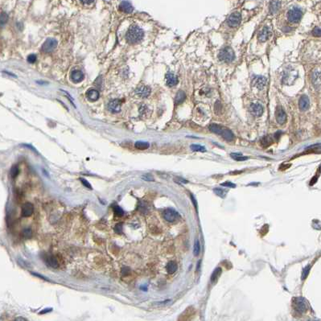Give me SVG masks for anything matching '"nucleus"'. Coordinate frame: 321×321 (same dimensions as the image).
I'll return each instance as SVG.
<instances>
[{"mask_svg":"<svg viewBox=\"0 0 321 321\" xmlns=\"http://www.w3.org/2000/svg\"><path fill=\"white\" fill-rule=\"evenodd\" d=\"M178 79L176 76L172 73H168L166 74V84L169 87H173L177 85Z\"/></svg>","mask_w":321,"mask_h":321,"instance_id":"obj_16","label":"nucleus"},{"mask_svg":"<svg viewBox=\"0 0 321 321\" xmlns=\"http://www.w3.org/2000/svg\"><path fill=\"white\" fill-rule=\"evenodd\" d=\"M47 263L52 267L53 268H56L58 267V262L57 260L56 259L55 257L53 256H48L47 258Z\"/></svg>","mask_w":321,"mask_h":321,"instance_id":"obj_28","label":"nucleus"},{"mask_svg":"<svg viewBox=\"0 0 321 321\" xmlns=\"http://www.w3.org/2000/svg\"><path fill=\"white\" fill-rule=\"evenodd\" d=\"M270 35H271V31H270V28L267 27V26H265L259 32L258 38H259V40L260 42H265L270 38Z\"/></svg>","mask_w":321,"mask_h":321,"instance_id":"obj_11","label":"nucleus"},{"mask_svg":"<svg viewBox=\"0 0 321 321\" xmlns=\"http://www.w3.org/2000/svg\"><path fill=\"white\" fill-rule=\"evenodd\" d=\"M81 1L84 4H90L92 3H94V0H81Z\"/></svg>","mask_w":321,"mask_h":321,"instance_id":"obj_48","label":"nucleus"},{"mask_svg":"<svg viewBox=\"0 0 321 321\" xmlns=\"http://www.w3.org/2000/svg\"><path fill=\"white\" fill-rule=\"evenodd\" d=\"M113 209H114V213H115L116 215L119 216H122L123 215V213H124V212H123V210H122V208L119 207L118 205H114V206H113Z\"/></svg>","mask_w":321,"mask_h":321,"instance_id":"obj_35","label":"nucleus"},{"mask_svg":"<svg viewBox=\"0 0 321 321\" xmlns=\"http://www.w3.org/2000/svg\"><path fill=\"white\" fill-rule=\"evenodd\" d=\"M121 274L123 275V276H126V275H128L130 273V270L127 268V267H123L122 269H121Z\"/></svg>","mask_w":321,"mask_h":321,"instance_id":"obj_45","label":"nucleus"},{"mask_svg":"<svg viewBox=\"0 0 321 321\" xmlns=\"http://www.w3.org/2000/svg\"><path fill=\"white\" fill-rule=\"evenodd\" d=\"M242 21V16L239 12H236L232 13L231 15L229 16V17L228 18L227 24L229 27L231 28H236L238 27L240 23Z\"/></svg>","mask_w":321,"mask_h":321,"instance_id":"obj_7","label":"nucleus"},{"mask_svg":"<svg viewBox=\"0 0 321 321\" xmlns=\"http://www.w3.org/2000/svg\"><path fill=\"white\" fill-rule=\"evenodd\" d=\"M303 13L299 8L294 7L287 12V20L291 24H297L301 20Z\"/></svg>","mask_w":321,"mask_h":321,"instance_id":"obj_4","label":"nucleus"},{"mask_svg":"<svg viewBox=\"0 0 321 321\" xmlns=\"http://www.w3.org/2000/svg\"><path fill=\"white\" fill-rule=\"evenodd\" d=\"M52 311V308H46V310H43V311H40L39 314H45L47 313V312H48V311Z\"/></svg>","mask_w":321,"mask_h":321,"instance_id":"obj_49","label":"nucleus"},{"mask_svg":"<svg viewBox=\"0 0 321 321\" xmlns=\"http://www.w3.org/2000/svg\"><path fill=\"white\" fill-rule=\"evenodd\" d=\"M275 117H276L277 121L281 125L284 124L286 121V114L285 113V110H283L281 106L277 107L276 112H275Z\"/></svg>","mask_w":321,"mask_h":321,"instance_id":"obj_9","label":"nucleus"},{"mask_svg":"<svg viewBox=\"0 0 321 321\" xmlns=\"http://www.w3.org/2000/svg\"><path fill=\"white\" fill-rule=\"evenodd\" d=\"M8 21V16L7 13L2 12L0 14V26H3L7 23Z\"/></svg>","mask_w":321,"mask_h":321,"instance_id":"obj_32","label":"nucleus"},{"mask_svg":"<svg viewBox=\"0 0 321 321\" xmlns=\"http://www.w3.org/2000/svg\"><path fill=\"white\" fill-rule=\"evenodd\" d=\"M310 266H307L306 267H304L303 268V272H302V279L303 280V279H305L307 276H308V274H309V272H310Z\"/></svg>","mask_w":321,"mask_h":321,"instance_id":"obj_36","label":"nucleus"},{"mask_svg":"<svg viewBox=\"0 0 321 321\" xmlns=\"http://www.w3.org/2000/svg\"><path fill=\"white\" fill-rule=\"evenodd\" d=\"M135 93L141 98H147L151 94V89L148 86H139L136 89Z\"/></svg>","mask_w":321,"mask_h":321,"instance_id":"obj_17","label":"nucleus"},{"mask_svg":"<svg viewBox=\"0 0 321 321\" xmlns=\"http://www.w3.org/2000/svg\"><path fill=\"white\" fill-rule=\"evenodd\" d=\"M27 60H28V61L29 63H35L36 61V60H37V57H36V56L35 54H31V55L28 56Z\"/></svg>","mask_w":321,"mask_h":321,"instance_id":"obj_40","label":"nucleus"},{"mask_svg":"<svg viewBox=\"0 0 321 321\" xmlns=\"http://www.w3.org/2000/svg\"><path fill=\"white\" fill-rule=\"evenodd\" d=\"M114 230H115V232L117 233H121V232H122V225H121V224H117V225H116L115 227H114Z\"/></svg>","mask_w":321,"mask_h":321,"instance_id":"obj_43","label":"nucleus"},{"mask_svg":"<svg viewBox=\"0 0 321 321\" xmlns=\"http://www.w3.org/2000/svg\"><path fill=\"white\" fill-rule=\"evenodd\" d=\"M23 235H24V238H29L31 237V230L30 229H25L23 231Z\"/></svg>","mask_w":321,"mask_h":321,"instance_id":"obj_38","label":"nucleus"},{"mask_svg":"<svg viewBox=\"0 0 321 321\" xmlns=\"http://www.w3.org/2000/svg\"><path fill=\"white\" fill-rule=\"evenodd\" d=\"M10 174H11V176H12V178H16V176H18V174H19V167L17 165H14L12 168H11Z\"/></svg>","mask_w":321,"mask_h":321,"instance_id":"obj_33","label":"nucleus"},{"mask_svg":"<svg viewBox=\"0 0 321 321\" xmlns=\"http://www.w3.org/2000/svg\"><path fill=\"white\" fill-rule=\"evenodd\" d=\"M218 57H219L220 60L221 61L231 62L235 59V53L231 47L226 46L220 51Z\"/></svg>","mask_w":321,"mask_h":321,"instance_id":"obj_3","label":"nucleus"},{"mask_svg":"<svg viewBox=\"0 0 321 321\" xmlns=\"http://www.w3.org/2000/svg\"><path fill=\"white\" fill-rule=\"evenodd\" d=\"M166 268H167V271H168V274H172L176 272V270H177V269H178V266H177V264H176L175 262L171 261V262H169V263H168V265H167V266H166Z\"/></svg>","mask_w":321,"mask_h":321,"instance_id":"obj_24","label":"nucleus"},{"mask_svg":"<svg viewBox=\"0 0 321 321\" xmlns=\"http://www.w3.org/2000/svg\"><path fill=\"white\" fill-rule=\"evenodd\" d=\"M312 35H315V36H317V37H320V36L321 35L320 28H314V30L312 31Z\"/></svg>","mask_w":321,"mask_h":321,"instance_id":"obj_41","label":"nucleus"},{"mask_svg":"<svg viewBox=\"0 0 321 321\" xmlns=\"http://www.w3.org/2000/svg\"><path fill=\"white\" fill-rule=\"evenodd\" d=\"M272 143V139L270 136H265L261 139V144L263 147H268Z\"/></svg>","mask_w":321,"mask_h":321,"instance_id":"obj_31","label":"nucleus"},{"mask_svg":"<svg viewBox=\"0 0 321 321\" xmlns=\"http://www.w3.org/2000/svg\"><path fill=\"white\" fill-rule=\"evenodd\" d=\"M191 200H192V204H193V205L195 206L196 209L197 210V201H196V198H195V196H193L192 194H191Z\"/></svg>","mask_w":321,"mask_h":321,"instance_id":"obj_46","label":"nucleus"},{"mask_svg":"<svg viewBox=\"0 0 321 321\" xmlns=\"http://www.w3.org/2000/svg\"><path fill=\"white\" fill-rule=\"evenodd\" d=\"M280 8V3L278 2V0H273L270 5V12L272 14H274L278 12Z\"/></svg>","mask_w":321,"mask_h":321,"instance_id":"obj_25","label":"nucleus"},{"mask_svg":"<svg viewBox=\"0 0 321 321\" xmlns=\"http://www.w3.org/2000/svg\"><path fill=\"white\" fill-rule=\"evenodd\" d=\"M80 180H81V182L82 183L83 185H84L85 187H86V188H90V189H92L91 184H90L86 180H85V179H83V178H81V179H80Z\"/></svg>","mask_w":321,"mask_h":321,"instance_id":"obj_42","label":"nucleus"},{"mask_svg":"<svg viewBox=\"0 0 321 321\" xmlns=\"http://www.w3.org/2000/svg\"><path fill=\"white\" fill-rule=\"evenodd\" d=\"M143 179L144 180H146V181H153L154 180V178H153L152 176H151L150 174H147V175H144V176L142 177Z\"/></svg>","mask_w":321,"mask_h":321,"instance_id":"obj_44","label":"nucleus"},{"mask_svg":"<svg viewBox=\"0 0 321 321\" xmlns=\"http://www.w3.org/2000/svg\"><path fill=\"white\" fill-rule=\"evenodd\" d=\"M193 254L194 255L197 257L199 256L200 254V241L196 238L195 240V243H194V246H193Z\"/></svg>","mask_w":321,"mask_h":321,"instance_id":"obj_27","label":"nucleus"},{"mask_svg":"<svg viewBox=\"0 0 321 321\" xmlns=\"http://www.w3.org/2000/svg\"><path fill=\"white\" fill-rule=\"evenodd\" d=\"M199 266H200V262H198V263H197V268H196L197 271L199 270Z\"/></svg>","mask_w":321,"mask_h":321,"instance_id":"obj_51","label":"nucleus"},{"mask_svg":"<svg viewBox=\"0 0 321 321\" xmlns=\"http://www.w3.org/2000/svg\"><path fill=\"white\" fill-rule=\"evenodd\" d=\"M311 81H312V84L314 85L315 88L317 89L318 90H320V71L314 72L313 74L311 76Z\"/></svg>","mask_w":321,"mask_h":321,"instance_id":"obj_19","label":"nucleus"},{"mask_svg":"<svg viewBox=\"0 0 321 321\" xmlns=\"http://www.w3.org/2000/svg\"><path fill=\"white\" fill-rule=\"evenodd\" d=\"M119 9L121 10V12H125V13H131V12H133L134 10L132 5L129 2H126V1H123V2L120 4Z\"/></svg>","mask_w":321,"mask_h":321,"instance_id":"obj_20","label":"nucleus"},{"mask_svg":"<svg viewBox=\"0 0 321 321\" xmlns=\"http://www.w3.org/2000/svg\"><path fill=\"white\" fill-rule=\"evenodd\" d=\"M108 109L112 113H118L121 110V102L118 99L111 100L108 104Z\"/></svg>","mask_w":321,"mask_h":321,"instance_id":"obj_13","label":"nucleus"},{"mask_svg":"<svg viewBox=\"0 0 321 321\" xmlns=\"http://www.w3.org/2000/svg\"><path fill=\"white\" fill-rule=\"evenodd\" d=\"M70 78L73 82H81L84 79V73L81 70H73L71 73Z\"/></svg>","mask_w":321,"mask_h":321,"instance_id":"obj_18","label":"nucleus"},{"mask_svg":"<svg viewBox=\"0 0 321 321\" xmlns=\"http://www.w3.org/2000/svg\"><path fill=\"white\" fill-rule=\"evenodd\" d=\"M208 128H209V130L211 132L222 136L227 141L230 142L233 141L234 139V134H233V133L230 130L228 129L226 127H224L222 126L213 123V124L209 125Z\"/></svg>","mask_w":321,"mask_h":321,"instance_id":"obj_2","label":"nucleus"},{"mask_svg":"<svg viewBox=\"0 0 321 321\" xmlns=\"http://www.w3.org/2000/svg\"><path fill=\"white\" fill-rule=\"evenodd\" d=\"M250 110L251 114L256 116V117L262 116L263 114V111H264L263 106L259 103H252L250 105Z\"/></svg>","mask_w":321,"mask_h":321,"instance_id":"obj_10","label":"nucleus"},{"mask_svg":"<svg viewBox=\"0 0 321 321\" xmlns=\"http://www.w3.org/2000/svg\"><path fill=\"white\" fill-rule=\"evenodd\" d=\"M221 109H222V106H221V102H220L219 100H217V101L216 102L215 105H214V110H215L216 114H221Z\"/></svg>","mask_w":321,"mask_h":321,"instance_id":"obj_34","label":"nucleus"},{"mask_svg":"<svg viewBox=\"0 0 321 321\" xmlns=\"http://www.w3.org/2000/svg\"><path fill=\"white\" fill-rule=\"evenodd\" d=\"M100 97V94L97 90H90L87 92V98H89V100H90L91 102H94V101H97L98 98Z\"/></svg>","mask_w":321,"mask_h":321,"instance_id":"obj_21","label":"nucleus"},{"mask_svg":"<svg viewBox=\"0 0 321 321\" xmlns=\"http://www.w3.org/2000/svg\"><path fill=\"white\" fill-rule=\"evenodd\" d=\"M190 148L193 151H199V152H205L206 151V148L204 147V146L198 145V144H192L190 146Z\"/></svg>","mask_w":321,"mask_h":321,"instance_id":"obj_30","label":"nucleus"},{"mask_svg":"<svg viewBox=\"0 0 321 321\" xmlns=\"http://www.w3.org/2000/svg\"><path fill=\"white\" fill-rule=\"evenodd\" d=\"M164 218L168 222H174L180 218V214L173 208H167L164 212Z\"/></svg>","mask_w":321,"mask_h":321,"instance_id":"obj_6","label":"nucleus"},{"mask_svg":"<svg viewBox=\"0 0 321 321\" xmlns=\"http://www.w3.org/2000/svg\"><path fill=\"white\" fill-rule=\"evenodd\" d=\"M56 46H57V41L53 38H48L43 43L41 47V50L45 53H49L53 51Z\"/></svg>","mask_w":321,"mask_h":321,"instance_id":"obj_5","label":"nucleus"},{"mask_svg":"<svg viewBox=\"0 0 321 321\" xmlns=\"http://www.w3.org/2000/svg\"><path fill=\"white\" fill-rule=\"evenodd\" d=\"M230 155L236 161H246L249 159L248 157L242 155L241 153H232L230 154Z\"/></svg>","mask_w":321,"mask_h":321,"instance_id":"obj_26","label":"nucleus"},{"mask_svg":"<svg viewBox=\"0 0 321 321\" xmlns=\"http://www.w3.org/2000/svg\"><path fill=\"white\" fill-rule=\"evenodd\" d=\"M186 99V94L185 92L183 90H180L178 91V93L176 94V98H175V104L176 105H180L182 102H184Z\"/></svg>","mask_w":321,"mask_h":321,"instance_id":"obj_22","label":"nucleus"},{"mask_svg":"<svg viewBox=\"0 0 321 321\" xmlns=\"http://www.w3.org/2000/svg\"><path fill=\"white\" fill-rule=\"evenodd\" d=\"M34 212V206L31 203H25L22 207V216L24 217H28L33 213Z\"/></svg>","mask_w":321,"mask_h":321,"instance_id":"obj_15","label":"nucleus"},{"mask_svg":"<svg viewBox=\"0 0 321 321\" xmlns=\"http://www.w3.org/2000/svg\"><path fill=\"white\" fill-rule=\"evenodd\" d=\"M221 186H224V187H227V188H236V184H233V183H232V182H225V183H222V184H221Z\"/></svg>","mask_w":321,"mask_h":321,"instance_id":"obj_39","label":"nucleus"},{"mask_svg":"<svg viewBox=\"0 0 321 321\" xmlns=\"http://www.w3.org/2000/svg\"><path fill=\"white\" fill-rule=\"evenodd\" d=\"M253 85L259 90H263L266 85V78L265 77H263V76L255 77L253 80Z\"/></svg>","mask_w":321,"mask_h":321,"instance_id":"obj_12","label":"nucleus"},{"mask_svg":"<svg viewBox=\"0 0 321 321\" xmlns=\"http://www.w3.org/2000/svg\"><path fill=\"white\" fill-rule=\"evenodd\" d=\"M317 179H318L317 176H314L313 178L311 179V181L310 182V185H311V186H312V185H313L315 183H316V181H317Z\"/></svg>","mask_w":321,"mask_h":321,"instance_id":"obj_47","label":"nucleus"},{"mask_svg":"<svg viewBox=\"0 0 321 321\" xmlns=\"http://www.w3.org/2000/svg\"><path fill=\"white\" fill-rule=\"evenodd\" d=\"M213 191H214V192H215L217 196H221V197H224L225 195V192H226L225 190H223V189H221V188H214Z\"/></svg>","mask_w":321,"mask_h":321,"instance_id":"obj_37","label":"nucleus"},{"mask_svg":"<svg viewBox=\"0 0 321 321\" xmlns=\"http://www.w3.org/2000/svg\"><path fill=\"white\" fill-rule=\"evenodd\" d=\"M299 107L301 111H306L309 109L310 101L307 95H303L299 102Z\"/></svg>","mask_w":321,"mask_h":321,"instance_id":"obj_14","label":"nucleus"},{"mask_svg":"<svg viewBox=\"0 0 321 321\" xmlns=\"http://www.w3.org/2000/svg\"><path fill=\"white\" fill-rule=\"evenodd\" d=\"M221 272H222V270H221V267L216 268L214 271L212 272V274L211 275V278H210L212 283H216V281L218 280V278H219L221 274Z\"/></svg>","mask_w":321,"mask_h":321,"instance_id":"obj_23","label":"nucleus"},{"mask_svg":"<svg viewBox=\"0 0 321 321\" xmlns=\"http://www.w3.org/2000/svg\"><path fill=\"white\" fill-rule=\"evenodd\" d=\"M295 305L296 311L299 313H304L307 311V305L306 303L305 299L301 297H299L295 299Z\"/></svg>","mask_w":321,"mask_h":321,"instance_id":"obj_8","label":"nucleus"},{"mask_svg":"<svg viewBox=\"0 0 321 321\" xmlns=\"http://www.w3.org/2000/svg\"><path fill=\"white\" fill-rule=\"evenodd\" d=\"M144 35V32L139 27L133 25L128 29L126 34V41L130 43H137L141 41Z\"/></svg>","mask_w":321,"mask_h":321,"instance_id":"obj_1","label":"nucleus"},{"mask_svg":"<svg viewBox=\"0 0 321 321\" xmlns=\"http://www.w3.org/2000/svg\"><path fill=\"white\" fill-rule=\"evenodd\" d=\"M16 320H27L26 319H24V318H22V317H18L16 318Z\"/></svg>","mask_w":321,"mask_h":321,"instance_id":"obj_50","label":"nucleus"},{"mask_svg":"<svg viewBox=\"0 0 321 321\" xmlns=\"http://www.w3.org/2000/svg\"><path fill=\"white\" fill-rule=\"evenodd\" d=\"M134 147L137 149H139V150H146V149H147L150 147V144H149L148 143H147V142L138 141L135 143Z\"/></svg>","mask_w":321,"mask_h":321,"instance_id":"obj_29","label":"nucleus"}]
</instances>
